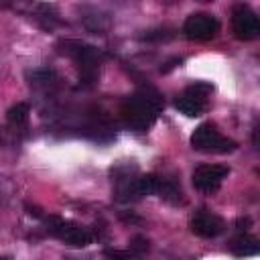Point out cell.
<instances>
[{"mask_svg":"<svg viewBox=\"0 0 260 260\" xmlns=\"http://www.w3.org/2000/svg\"><path fill=\"white\" fill-rule=\"evenodd\" d=\"M162 108H165V98L154 87L144 85L134 95L124 100L120 114L128 128H132L134 132H146L156 122V116Z\"/></svg>","mask_w":260,"mask_h":260,"instance_id":"obj_1","label":"cell"},{"mask_svg":"<svg viewBox=\"0 0 260 260\" xmlns=\"http://www.w3.org/2000/svg\"><path fill=\"white\" fill-rule=\"evenodd\" d=\"M191 146L199 152H207V154H225L238 148V144L219 134L217 126L213 122H203L195 128V132L191 134Z\"/></svg>","mask_w":260,"mask_h":260,"instance_id":"obj_2","label":"cell"},{"mask_svg":"<svg viewBox=\"0 0 260 260\" xmlns=\"http://www.w3.org/2000/svg\"><path fill=\"white\" fill-rule=\"evenodd\" d=\"M63 53H67L69 57L75 59L77 67H79V75L83 81L91 83L100 71V63H102V53L100 49L91 47V45H85L81 41H63L61 43Z\"/></svg>","mask_w":260,"mask_h":260,"instance_id":"obj_3","label":"cell"},{"mask_svg":"<svg viewBox=\"0 0 260 260\" xmlns=\"http://www.w3.org/2000/svg\"><path fill=\"white\" fill-rule=\"evenodd\" d=\"M232 30L240 41H254L260 35V20L246 4H236L232 10Z\"/></svg>","mask_w":260,"mask_h":260,"instance_id":"obj_4","label":"cell"},{"mask_svg":"<svg viewBox=\"0 0 260 260\" xmlns=\"http://www.w3.org/2000/svg\"><path fill=\"white\" fill-rule=\"evenodd\" d=\"M183 32L191 41H211L219 32V20L211 14L197 12V14H191L185 20Z\"/></svg>","mask_w":260,"mask_h":260,"instance_id":"obj_5","label":"cell"},{"mask_svg":"<svg viewBox=\"0 0 260 260\" xmlns=\"http://www.w3.org/2000/svg\"><path fill=\"white\" fill-rule=\"evenodd\" d=\"M228 173L230 169L221 165H201L193 171V185L203 193H215Z\"/></svg>","mask_w":260,"mask_h":260,"instance_id":"obj_6","label":"cell"},{"mask_svg":"<svg viewBox=\"0 0 260 260\" xmlns=\"http://www.w3.org/2000/svg\"><path fill=\"white\" fill-rule=\"evenodd\" d=\"M223 230H225L223 219L219 215H215V213L205 211V209L197 211L193 215V219H191V232L197 234V236H201V238H215Z\"/></svg>","mask_w":260,"mask_h":260,"instance_id":"obj_7","label":"cell"},{"mask_svg":"<svg viewBox=\"0 0 260 260\" xmlns=\"http://www.w3.org/2000/svg\"><path fill=\"white\" fill-rule=\"evenodd\" d=\"M55 236L59 240H63L65 244L73 246V248H85V246L91 244V232L87 228L77 225L73 221H65V219H63V223H61V228L57 230Z\"/></svg>","mask_w":260,"mask_h":260,"instance_id":"obj_8","label":"cell"},{"mask_svg":"<svg viewBox=\"0 0 260 260\" xmlns=\"http://www.w3.org/2000/svg\"><path fill=\"white\" fill-rule=\"evenodd\" d=\"M230 252L234 256H240V258H248V256H256L260 252V244L254 236H248V234H240L236 236L232 242H230Z\"/></svg>","mask_w":260,"mask_h":260,"instance_id":"obj_9","label":"cell"},{"mask_svg":"<svg viewBox=\"0 0 260 260\" xmlns=\"http://www.w3.org/2000/svg\"><path fill=\"white\" fill-rule=\"evenodd\" d=\"M175 108H177L181 114L189 116V118H197V116H201V114L205 112L207 102L197 100V98H193V95H189V93H183V95H179V98L175 100Z\"/></svg>","mask_w":260,"mask_h":260,"instance_id":"obj_10","label":"cell"},{"mask_svg":"<svg viewBox=\"0 0 260 260\" xmlns=\"http://www.w3.org/2000/svg\"><path fill=\"white\" fill-rule=\"evenodd\" d=\"M156 193L160 195V199H165V201L171 203V205L183 203V191H181V187H179L173 179H160Z\"/></svg>","mask_w":260,"mask_h":260,"instance_id":"obj_11","label":"cell"},{"mask_svg":"<svg viewBox=\"0 0 260 260\" xmlns=\"http://www.w3.org/2000/svg\"><path fill=\"white\" fill-rule=\"evenodd\" d=\"M158 183H160V179H158L156 175H152V173L136 177V181H134V187H136V193H138V197H144V195H152V193H156V189H158Z\"/></svg>","mask_w":260,"mask_h":260,"instance_id":"obj_12","label":"cell"},{"mask_svg":"<svg viewBox=\"0 0 260 260\" xmlns=\"http://www.w3.org/2000/svg\"><path fill=\"white\" fill-rule=\"evenodd\" d=\"M28 114H30V108H28V104H24V102H18V104H14V106L8 110L6 118H8V122H10V124H14V126H22V124H26V120H28Z\"/></svg>","mask_w":260,"mask_h":260,"instance_id":"obj_13","label":"cell"},{"mask_svg":"<svg viewBox=\"0 0 260 260\" xmlns=\"http://www.w3.org/2000/svg\"><path fill=\"white\" fill-rule=\"evenodd\" d=\"M148 248H150V242L144 236H134L130 240V250L128 252L132 254V258H142L148 252Z\"/></svg>","mask_w":260,"mask_h":260,"instance_id":"obj_14","label":"cell"},{"mask_svg":"<svg viewBox=\"0 0 260 260\" xmlns=\"http://www.w3.org/2000/svg\"><path fill=\"white\" fill-rule=\"evenodd\" d=\"M30 83H35V85H43V87H49V85H53V83H57V75L53 73V71H49V69H43V71H35L32 75H30Z\"/></svg>","mask_w":260,"mask_h":260,"instance_id":"obj_15","label":"cell"},{"mask_svg":"<svg viewBox=\"0 0 260 260\" xmlns=\"http://www.w3.org/2000/svg\"><path fill=\"white\" fill-rule=\"evenodd\" d=\"M209 91H211V85H209V83H203V81L193 83V85H189V87L185 89V93H189V95H193V98H197V100H203V102H207Z\"/></svg>","mask_w":260,"mask_h":260,"instance_id":"obj_16","label":"cell"},{"mask_svg":"<svg viewBox=\"0 0 260 260\" xmlns=\"http://www.w3.org/2000/svg\"><path fill=\"white\" fill-rule=\"evenodd\" d=\"M104 256L108 260H132V254L128 250H116V248H106Z\"/></svg>","mask_w":260,"mask_h":260,"instance_id":"obj_17","label":"cell"},{"mask_svg":"<svg viewBox=\"0 0 260 260\" xmlns=\"http://www.w3.org/2000/svg\"><path fill=\"white\" fill-rule=\"evenodd\" d=\"M173 37V32L171 30H167V28H156V30H148L146 35H142V39L144 41H167V39H171Z\"/></svg>","mask_w":260,"mask_h":260,"instance_id":"obj_18","label":"cell"},{"mask_svg":"<svg viewBox=\"0 0 260 260\" xmlns=\"http://www.w3.org/2000/svg\"><path fill=\"white\" fill-rule=\"evenodd\" d=\"M61 223H63V217H59V215H49V217H45V230H47L51 236L57 234V230L61 228Z\"/></svg>","mask_w":260,"mask_h":260,"instance_id":"obj_19","label":"cell"},{"mask_svg":"<svg viewBox=\"0 0 260 260\" xmlns=\"http://www.w3.org/2000/svg\"><path fill=\"white\" fill-rule=\"evenodd\" d=\"M250 225H252V219H250L248 215H246V217H238V219H236V230H238L240 234H244Z\"/></svg>","mask_w":260,"mask_h":260,"instance_id":"obj_20","label":"cell"},{"mask_svg":"<svg viewBox=\"0 0 260 260\" xmlns=\"http://www.w3.org/2000/svg\"><path fill=\"white\" fill-rule=\"evenodd\" d=\"M24 209H26V213L28 215H32V217H43V213H41V207L39 205H30L28 201L24 203Z\"/></svg>","mask_w":260,"mask_h":260,"instance_id":"obj_21","label":"cell"},{"mask_svg":"<svg viewBox=\"0 0 260 260\" xmlns=\"http://www.w3.org/2000/svg\"><path fill=\"white\" fill-rule=\"evenodd\" d=\"M181 63H183V59H181V57H175V59H171L169 63H165V67H160V71H162V73H169L173 67L181 65Z\"/></svg>","mask_w":260,"mask_h":260,"instance_id":"obj_22","label":"cell"},{"mask_svg":"<svg viewBox=\"0 0 260 260\" xmlns=\"http://www.w3.org/2000/svg\"><path fill=\"white\" fill-rule=\"evenodd\" d=\"M120 217H122L124 221H132V223H138V221H140V217L134 215V213H130V215H128V213H120Z\"/></svg>","mask_w":260,"mask_h":260,"instance_id":"obj_23","label":"cell"},{"mask_svg":"<svg viewBox=\"0 0 260 260\" xmlns=\"http://www.w3.org/2000/svg\"><path fill=\"white\" fill-rule=\"evenodd\" d=\"M0 144H2V130H0Z\"/></svg>","mask_w":260,"mask_h":260,"instance_id":"obj_24","label":"cell"},{"mask_svg":"<svg viewBox=\"0 0 260 260\" xmlns=\"http://www.w3.org/2000/svg\"><path fill=\"white\" fill-rule=\"evenodd\" d=\"M0 260H8V258H2V256H0Z\"/></svg>","mask_w":260,"mask_h":260,"instance_id":"obj_25","label":"cell"}]
</instances>
